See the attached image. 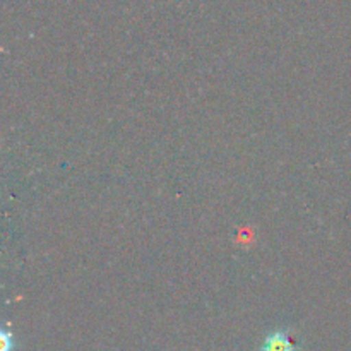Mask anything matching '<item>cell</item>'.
Listing matches in <instances>:
<instances>
[{"instance_id": "6da1fadb", "label": "cell", "mask_w": 351, "mask_h": 351, "mask_svg": "<svg viewBox=\"0 0 351 351\" xmlns=\"http://www.w3.org/2000/svg\"><path fill=\"white\" fill-rule=\"evenodd\" d=\"M261 351H298V348L287 331L276 329L264 338Z\"/></svg>"}, {"instance_id": "7a4b0ae2", "label": "cell", "mask_w": 351, "mask_h": 351, "mask_svg": "<svg viewBox=\"0 0 351 351\" xmlns=\"http://www.w3.org/2000/svg\"><path fill=\"white\" fill-rule=\"evenodd\" d=\"M14 346V338L10 332L3 331L2 332V351H10Z\"/></svg>"}]
</instances>
